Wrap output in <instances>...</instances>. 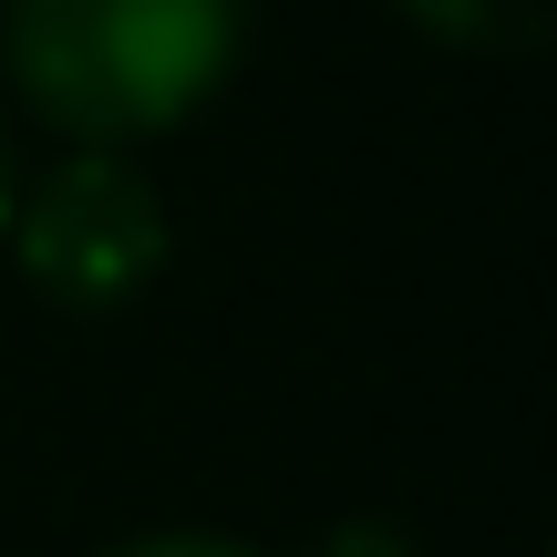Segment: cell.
<instances>
[{"label": "cell", "instance_id": "6da1fadb", "mask_svg": "<svg viewBox=\"0 0 557 557\" xmlns=\"http://www.w3.org/2000/svg\"><path fill=\"white\" fill-rule=\"evenodd\" d=\"M248 41V0H11V73L62 135L135 145L197 114Z\"/></svg>", "mask_w": 557, "mask_h": 557}, {"label": "cell", "instance_id": "7a4b0ae2", "mask_svg": "<svg viewBox=\"0 0 557 557\" xmlns=\"http://www.w3.org/2000/svg\"><path fill=\"white\" fill-rule=\"evenodd\" d=\"M11 248L73 310H124L145 278L165 269V197L145 186V165H124L114 145L62 156L32 197H11Z\"/></svg>", "mask_w": 557, "mask_h": 557}, {"label": "cell", "instance_id": "3957f363", "mask_svg": "<svg viewBox=\"0 0 557 557\" xmlns=\"http://www.w3.org/2000/svg\"><path fill=\"white\" fill-rule=\"evenodd\" d=\"M547 11L557 0H403V21H413L423 41H444V52H496V62L537 52Z\"/></svg>", "mask_w": 557, "mask_h": 557}, {"label": "cell", "instance_id": "277c9868", "mask_svg": "<svg viewBox=\"0 0 557 557\" xmlns=\"http://www.w3.org/2000/svg\"><path fill=\"white\" fill-rule=\"evenodd\" d=\"M114 557H259V547H238V537H135Z\"/></svg>", "mask_w": 557, "mask_h": 557}, {"label": "cell", "instance_id": "5b68a950", "mask_svg": "<svg viewBox=\"0 0 557 557\" xmlns=\"http://www.w3.org/2000/svg\"><path fill=\"white\" fill-rule=\"evenodd\" d=\"M0 218H11V145H0Z\"/></svg>", "mask_w": 557, "mask_h": 557}]
</instances>
